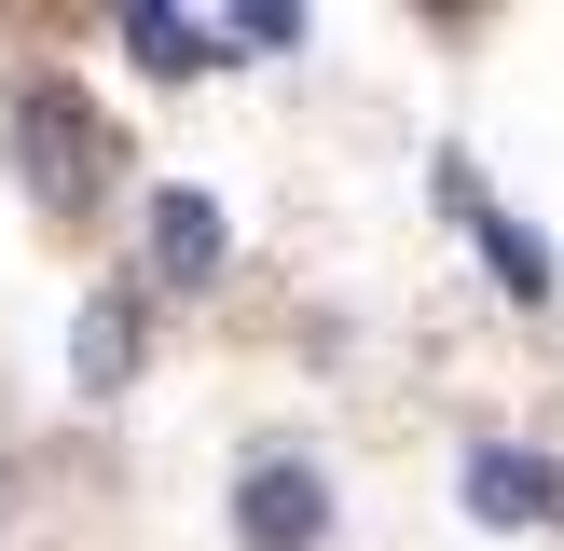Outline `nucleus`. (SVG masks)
<instances>
[{
  "instance_id": "1",
  "label": "nucleus",
  "mask_w": 564,
  "mask_h": 551,
  "mask_svg": "<svg viewBox=\"0 0 564 551\" xmlns=\"http://www.w3.org/2000/svg\"><path fill=\"white\" fill-rule=\"evenodd\" d=\"M0 152H14V180L42 193V207H83V193L124 180V138H110V110L83 97V83H55V69L0 83Z\"/></svg>"
},
{
  "instance_id": "2",
  "label": "nucleus",
  "mask_w": 564,
  "mask_h": 551,
  "mask_svg": "<svg viewBox=\"0 0 564 551\" xmlns=\"http://www.w3.org/2000/svg\"><path fill=\"white\" fill-rule=\"evenodd\" d=\"M235 551H330V468L303 441H262L235 468Z\"/></svg>"
},
{
  "instance_id": "3",
  "label": "nucleus",
  "mask_w": 564,
  "mask_h": 551,
  "mask_svg": "<svg viewBox=\"0 0 564 551\" xmlns=\"http://www.w3.org/2000/svg\"><path fill=\"white\" fill-rule=\"evenodd\" d=\"M427 180H441V207L468 220V248H482V276H496V290H510V303H523V317H538V303L564 290L551 235H538V220H523V207H496V193H482V165H468V152H441Z\"/></svg>"
},
{
  "instance_id": "4",
  "label": "nucleus",
  "mask_w": 564,
  "mask_h": 551,
  "mask_svg": "<svg viewBox=\"0 0 564 551\" xmlns=\"http://www.w3.org/2000/svg\"><path fill=\"white\" fill-rule=\"evenodd\" d=\"M455 496H468V523H564V468L551 455H523V441H468V468H455Z\"/></svg>"
},
{
  "instance_id": "5",
  "label": "nucleus",
  "mask_w": 564,
  "mask_h": 551,
  "mask_svg": "<svg viewBox=\"0 0 564 551\" xmlns=\"http://www.w3.org/2000/svg\"><path fill=\"white\" fill-rule=\"evenodd\" d=\"M220 262H235V220H220V193L165 180V193H152V276H165V290H207Z\"/></svg>"
},
{
  "instance_id": "6",
  "label": "nucleus",
  "mask_w": 564,
  "mask_h": 551,
  "mask_svg": "<svg viewBox=\"0 0 564 551\" xmlns=\"http://www.w3.org/2000/svg\"><path fill=\"white\" fill-rule=\"evenodd\" d=\"M69 386L83 400H124L138 386V303H97V317L69 331Z\"/></svg>"
},
{
  "instance_id": "7",
  "label": "nucleus",
  "mask_w": 564,
  "mask_h": 551,
  "mask_svg": "<svg viewBox=\"0 0 564 551\" xmlns=\"http://www.w3.org/2000/svg\"><path fill=\"white\" fill-rule=\"evenodd\" d=\"M124 55H138L152 83H193V69H220V42H207L193 14H165V0H124Z\"/></svg>"
},
{
  "instance_id": "8",
  "label": "nucleus",
  "mask_w": 564,
  "mask_h": 551,
  "mask_svg": "<svg viewBox=\"0 0 564 551\" xmlns=\"http://www.w3.org/2000/svg\"><path fill=\"white\" fill-rule=\"evenodd\" d=\"M235 42H248V55H290V42H303V14H290V0H248Z\"/></svg>"
}]
</instances>
